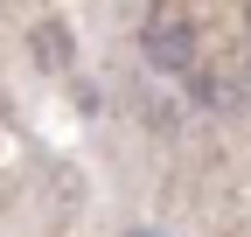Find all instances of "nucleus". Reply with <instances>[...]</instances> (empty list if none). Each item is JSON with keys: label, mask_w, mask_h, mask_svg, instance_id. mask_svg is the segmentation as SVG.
Here are the masks:
<instances>
[{"label": "nucleus", "mask_w": 251, "mask_h": 237, "mask_svg": "<svg viewBox=\"0 0 251 237\" xmlns=\"http://www.w3.org/2000/svg\"><path fill=\"white\" fill-rule=\"evenodd\" d=\"M140 42H147V56L161 70H188L196 63V14L188 7H147V21H140Z\"/></svg>", "instance_id": "obj_1"}, {"label": "nucleus", "mask_w": 251, "mask_h": 237, "mask_svg": "<svg viewBox=\"0 0 251 237\" xmlns=\"http://www.w3.org/2000/svg\"><path fill=\"white\" fill-rule=\"evenodd\" d=\"M35 63H42V70H63V28H56V21L35 28Z\"/></svg>", "instance_id": "obj_2"}, {"label": "nucleus", "mask_w": 251, "mask_h": 237, "mask_svg": "<svg viewBox=\"0 0 251 237\" xmlns=\"http://www.w3.org/2000/svg\"><path fill=\"white\" fill-rule=\"evenodd\" d=\"M133 237H161V230H133Z\"/></svg>", "instance_id": "obj_3"}]
</instances>
